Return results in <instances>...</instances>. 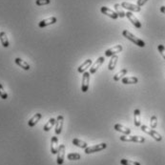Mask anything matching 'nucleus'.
<instances>
[{
    "mask_svg": "<svg viewBox=\"0 0 165 165\" xmlns=\"http://www.w3.org/2000/svg\"><path fill=\"white\" fill-rule=\"evenodd\" d=\"M150 124H151L152 129H156L157 126V118L156 116H152L151 120H150Z\"/></svg>",
    "mask_w": 165,
    "mask_h": 165,
    "instance_id": "nucleus-30",
    "label": "nucleus"
},
{
    "mask_svg": "<svg viewBox=\"0 0 165 165\" xmlns=\"http://www.w3.org/2000/svg\"><path fill=\"white\" fill-rule=\"evenodd\" d=\"M92 63H93V61H92V59H87V60H85L81 65L78 67V69H77V71H78V73H80V74H83L84 72L87 70L91 65H92Z\"/></svg>",
    "mask_w": 165,
    "mask_h": 165,
    "instance_id": "nucleus-18",
    "label": "nucleus"
},
{
    "mask_svg": "<svg viewBox=\"0 0 165 165\" xmlns=\"http://www.w3.org/2000/svg\"><path fill=\"white\" fill-rule=\"evenodd\" d=\"M127 73H128V70H127V69H122L121 71H119L118 74H116V75H114V81H118V80H120L121 78H122Z\"/></svg>",
    "mask_w": 165,
    "mask_h": 165,
    "instance_id": "nucleus-26",
    "label": "nucleus"
},
{
    "mask_svg": "<svg viewBox=\"0 0 165 165\" xmlns=\"http://www.w3.org/2000/svg\"><path fill=\"white\" fill-rule=\"evenodd\" d=\"M73 144L76 147H79V148H82V149H86L88 147V144L86 143L85 141H82L78 139H73Z\"/></svg>",
    "mask_w": 165,
    "mask_h": 165,
    "instance_id": "nucleus-24",
    "label": "nucleus"
},
{
    "mask_svg": "<svg viewBox=\"0 0 165 165\" xmlns=\"http://www.w3.org/2000/svg\"><path fill=\"white\" fill-rule=\"evenodd\" d=\"M0 41H1V44L4 48H8L10 43L8 40V37H7V33L5 32H1L0 33Z\"/></svg>",
    "mask_w": 165,
    "mask_h": 165,
    "instance_id": "nucleus-20",
    "label": "nucleus"
},
{
    "mask_svg": "<svg viewBox=\"0 0 165 165\" xmlns=\"http://www.w3.org/2000/svg\"><path fill=\"white\" fill-rule=\"evenodd\" d=\"M160 12H161L162 13H165V6H161V7H160Z\"/></svg>",
    "mask_w": 165,
    "mask_h": 165,
    "instance_id": "nucleus-34",
    "label": "nucleus"
},
{
    "mask_svg": "<svg viewBox=\"0 0 165 165\" xmlns=\"http://www.w3.org/2000/svg\"><path fill=\"white\" fill-rule=\"evenodd\" d=\"M14 62L16 63V65H18L20 68H22V69L25 70V71H29V70L31 69L30 65H29V64H28L25 60L19 58V57H16V58L14 59Z\"/></svg>",
    "mask_w": 165,
    "mask_h": 165,
    "instance_id": "nucleus-16",
    "label": "nucleus"
},
{
    "mask_svg": "<svg viewBox=\"0 0 165 165\" xmlns=\"http://www.w3.org/2000/svg\"><path fill=\"white\" fill-rule=\"evenodd\" d=\"M147 1H148V0H138V6L141 7V6L144 5Z\"/></svg>",
    "mask_w": 165,
    "mask_h": 165,
    "instance_id": "nucleus-33",
    "label": "nucleus"
},
{
    "mask_svg": "<svg viewBox=\"0 0 165 165\" xmlns=\"http://www.w3.org/2000/svg\"><path fill=\"white\" fill-rule=\"evenodd\" d=\"M121 51H122V46H121V45H116L114 47L105 51L104 54H105L106 57H109V56H113L114 54H117L118 53H120Z\"/></svg>",
    "mask_w": 165,
    "mask_h": 165,
    "instance_id": "nucleus-8",
    "label": "nucleus"
},
{
    "mask_svg": "<svg viewBox=\"0 0 165 165\" xmlns=\"http://www.w3.org/2000/svg\"><path fill=\"white\" fill-rule=\"evenodd\" d=\"M107 147V144L106 143H100V144H97V145H94V146H90V147H87L85 149V154L87 155H90V154H93V153H96V152H99V151H102V150L106 149Z\"/></svg>",
    "mask_w": 165,
    "mask_h": 165,
    "instance_id": "nucleus-4",
    "label": "nucleus"
},
{
    "mask_svg": "<svg viewBox=\"0 0 165 165\" xmlns=\"http://www.w3.org/2000/svg\"><path fill=\"white\" fill-rule=\"evenodd\" d=\"M41 118H42V114H40V113H37V114H35L34 116L32 118H30V120L28 121V125L30 126V127H33V126H35V124H37L38 121L41 119Z\"/></svg>",
    "mask_w": 165,
    "mask_h": 165,
    "instance_id": "nucleus-17",
    "label": "nucleus"
},
{
    "mask_svg": "<svg viewBox=\"0 0 165 165\" xmlns=\"http://www.w3.org/2000/svg\"><path fill=\"white\" fill-rule=\"evenodd\" d=\"M67 157H68V160H80L81 156L78 153H70L67 156Z\"/></svg>",
    "mask_w": 165,
    "mask_h": 165,
    "instance_id": "nucleus-27",
    "label": "nucleus"
},
{
    "mask_svg": "<svg viewBox=\"0 0 165 165\" xmlns=\"http://www.w3.org/2000/svg\"><path fill=\"white\" fill-rule=\"evenodd\" d=\"M63 121H64L63 116L57 117L56 122H55V135H60L61 134L62 128H63Z\"/></svg>",
    "mask_w": 165,
    "mask_h": 165,
    "instance_id": "nucleus-12",
    "label": "nucleus"
},
{
    "mask_svg": "<svg viewBox=\"0 0 165 165\" xmlns=\"http://www.w3.org/2000/svg\"><path fill=\"white\" fill-rule=\"evenodd\" d=\"M157 50H159V52L160 53V54L162 55V57L165 59V47L161 44H160L157 46Z\"/></svg>",
    "mask_w": 165,
    "mask_h": 165,
    "instance_id": "nucleus-32",
    "label": "nucleus"
},
{
    "mask_svg": "<svg viewBox=\"0 0 165 165\" xmlns=\"http://www.w3.org/2000/svg\"><path fill=\"white\" fill-rule=\"evenodd\" d=\"M90 72H84L82 75V85H81V91L86 93L89 89V82H90Z\"/></svg>",
    "mask_w": 165,
    "mask_h": 165,
    "instance_id": "nucleus-5",
    "label": "nucleus"
},
{
    "mask_svg": "<svg viewBox=\"0 0 165 165\" xmlns=\"http://www.w3.org/2000/svg\"><path fill=\"white\" fill-rule=\"evenodd\" d=\"M134 121L135 125L137 127L141 126V121H140V111L139 109H135L134 111Z\"/></svg>",
    "mask_w": 165,
    "mask_h": 165,
    "instance_id": "nucleus-21",
    "label": "nucleus"
},
{
    "mask_svg": "<svg viewBox=\"0 0 165 165\" xmlns=\"http://www.w3.org/2000/svg\"><path fill=\"white\" fill-rule=\"evenodd\" d=\"M126 17L131 21L132 24H133L135 27H137L138 29H140V28H141V23L139 22V20L137 17H135L131 12H126Z\"/></svg>",
    "mask_w": 165,
    "mask_h": 165,
    "instance_id": "nucleus-10",
    "label": "nucleus"
},
{
    "mask_svg": "<svg viewBox=\"0 0 165 165\" xmlns=\"http://www.w3.org/2000/svg\"><path fill=\"white\" fill-rule=\"evenodd\" d=\"M104 57L103 56H100V57H98V58L97 59V61L93 64V65L91 66V68H90V74H95L96 72L97 71V69L102 65V63L104 62Z\"/></svg>",
    "mask_w": 165,
    "mask_h": 165,
    "instance_id": "nucleus-9",
    "label": "nucleus"
},
{
    "mask_svg": "<svg viewBox=\"0 0 165 165\" xmlns=\"http://www.w3.org/2000/svg\"><path fill=\"white\" fill-rule=\"evenodd\" d=\"M55 22H56V17L52 16V17H49V18L41 20L40 22L38 23V27H39V28H45V27H47V26H49V25L54 24Z\"/></svg>",
    "mask_w": 165,
    "mask_h": 165,
    "instance_id": "nucleus-11",
    "label": "nucleus"
},
{
    "mask_svg": "<svg viewBox=\"0 0 165 165\" xmlns=\"http://www.w3.org/2000/svg\"><path fill=\"white\" fill-rule=\"evenodd\" d=\"M65 145H59V149H58V152H57V164L58 165H62L64 162V157H65Z\"/></svg>",
    "mask_w": 165,
    "mask_h": 165,
    "instance_id": "nucleus-6",
    "label": "nucleus"
},
{
    "mask_svg": "<svg viewBox=\"0 0 165 165\" xmlns=\"http://www.w3.org/2000/svg\"><path fill=\"white\" fill-rule=\"evenodd\" d=\"M121 165H140L139 162L137 161H133V160H120Z\"/></svg>",
    "mask_w": 165,
    "mask_h": 165,
    "instance_id": "nucleus-28",
    "label": "nucleus"
},
{
    "mask_svg": "<svg viewBox=\"0 0 165 165\" xmlns=\"http://www.w3.org/2000/svg\"><path fill=\"white\" fill-rule=\"evenodd\" d=\"M121 6L123 7V8L129 10V11H132V12H140V7H139L138 5H135V4H131V3H128V2H122L121 3Z\"/></svg>",
    "mask_w": 165,
    "mask_h": 165,
    "instance_id": "nucleus-14",
    "label": "nucleus"
},
{
    "mask_svg": "<svg viewBox=\"0 0 165 165\" xmlns=\"http://www.w3.org/2000/svg\"><path fill=\"white\" fill-rule=\"evenodd\" d=\"M122 35H123L125 38H127V39L130 40V41H132L133 43H135V44L137 45V46L141 47V48L145 47V42H144V41L141 40L140 38H139V37H135V35H134L133 33H131L128 30H124V31L122 32Z\"/></svg>",
    "mask_w": 165,
    "mask_h": 165,
    "instance_id": "nucleus-1",
    "label": "nucleus"
},
{
    "mask_svg": "<svg viewBox=\"0 0 165 165\" xmlns=\"http://www.w3.org/2000/svg\"><path fill=\"white\" fill-rule=\"evenodd\" d=\"M0 97L2 99H7L8 98V94L6 93V91L4 90V87L2 84H0Z\"/></svg>",
    "mask_w": 165,
    "mask_h": 165,
    "instance_id": "nucleus-29",
    "label": "nucleus"
},
{
    "mask_svg": "<svg viewBox=\"0 0 165 165\" xmlns=\"http://www.w3.org/2000/svg\"><path fill=\"white\" fill-rule=\"evenodd\" d=\"M59 144H58V139L57 137H53L51 139V153L53 155H55L58 152Z\"/></svg>",
    "mask_w": 165,
    "mask_h": 165,
    "instance_id": "nucleus-13",
    "label": "nucleus"
},
{
    "mask_svg": "<svg viewBox=\"0 0 165 165\" xmlns=\"http://www.w3.org/2000/svg\"><path fill=\"white\" fill-rule=\"evenodd\" d=\"M140 128H141V130L144 132V133L148 134L149 135H151V137H152L156 141H161V140H162V137L160 135V134L157 133L156 131H155L154 129H150V128L147 127L146 125H141Z\"/></svg>",
    "mask_w": 165,
    "mask_h": 165,
    "instance_id": "nucleus-2",
    "label": "nucleus"
},
{
    "mask_svg": "<svg viewBox=\"0 0 165 165\" xmlns=\"http://www.w3.org/2000/svg\"><path fill=\"white\" fill-rule=\"evenodd\" d=\"M114 10H116V12L118 13V16H119V17H121V18H122V17H124V16H126V12L123 11V7L122 6H121V4H114Z\"/></svg>",
    "mask_w": 165,
    "mask_h": 165,
    "instance_id": "nucleus-22",
    "label": "nucleus"
},
{
    "mask_svg": "<svg viewBox=\"0 0 165 165\" xmlns=\"http://www.w3.org/2000/svg\"><path fill=\"white\" fill-rule=\"evenodd\" d=\"M121 141L125 142H137V143H143L145 142V139L140 135H124L122 137H120Z\"/></svg>",
    "mask_w": 165,
    "mask_h": 165,
    "instance_id": "nucleus-3",
    "label": "nucleus"
},
{
    "mask_svg": "<svg viewBox=\"0 0 165 165\" xmlns=\"http://www.w3.org/2000/svg\"><path fill=\"white\" fill-rule=\"evenodd\" d=\"M100 11H101V12H102L103 14H105V16H109V17H111V18H113V19H117V18L118 17V13L116 12V11L111 10V9L107 8V7H105V6L101 7Z\"/></svg>",
    "mask_w": 165,
    "mask_h": 165,
    "instance_id": "nucleus-7",
    "label": "nucleus"
},
{
    "mask_svg": "<svg viewBox=\"0 0 165 165\" xmlns=\"http://www.w3.org/2000/svg\"><path fill=\"white\" fill-rule=\"evenodd\" d=\"M114 130L116 131H118V132H120V133H122L123 135H130L131 134V130L129 128H127V127H125V126H123V125H121V124H114Z\"/></svg>",
    "mask_w": 165,
    "mask_h": 165,
    "instance_id": "nucleus-15",
    "label": "nucleus"
},
{
    "mask_svg": "<svg viewBox=\"0 0 165 165\" xmlns=\"http://www.w3.org/2000/svg\"><path fill=\"white\" fill-rule=\"evenodd\" d=\"M55 122H56V119H54V118H50V119L48 120V122L44 125V128H43V130H44L45 132H49V131L53 128V126L55 124Z\"/></svg>",
    "mask_w": 165,
    "mask_h": 165,
    "instance_id": "nucleus-23",
    "label": "nucleus"
},
{
    "mask_svg": "<svg viewBox=\"0 0 165 165\" xmlns=\"http://www.w3.org/2000/svg\"><path fill=\"white\" fill-rule=\"evenodd\" d=\"M118 56L117 54H114L112 56V58L109 62V65H108V69L110 71H113L114 68H116V65H117V63H118Z\"/></svg>",
    "mask_w": 165,
    "mask_h": 165,
    "instance_id": "nucleus-25",
    "label": "nucleus"
},
{
    "mask_svg": "<svg viewBox=\"0 0 165 165\" xmlns=\"http://www.w3.org/2000/svg\"><path fill=\"white\" fill-rule=\"evenodd\" d=\"M121 82L123 84H137L139 82V78L135 76L123 77L122 79H121Z\"/></svg>",
    "mask_w": 165,
    "mask_h": 165,
    "instance_id": "nucleus-19",
    "label": "nucleus"
},
{
    "mask_svg": "<svg viewBox=\"0 0 165 165\" xmlns=\"http://www.w3.org/2000/svg\"><path fill=\"white\" fill-rule=\"evenodd\" d=\"M51 3V0H37L35 4L37 6H43V5H48Z\"/></svg>",
    "mask_w": 165,
    "mask_h": 165,
    "instance_id": "nucleus-31",
    "label": "nucleus"
}]
</instances>
